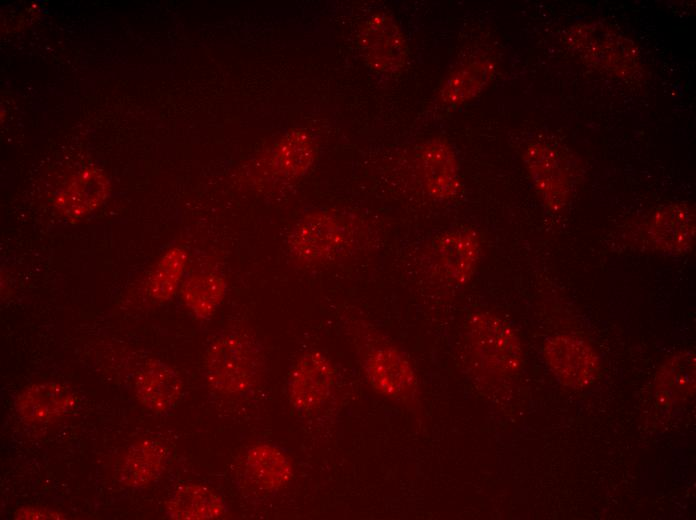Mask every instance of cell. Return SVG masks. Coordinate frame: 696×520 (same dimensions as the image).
<instances>
[{"mask_svg":"<svg viewBox=\"0 0 696 520\" xmlns=\"http://www.w3.org/2000/svg\"><path fill=\"white\" fill-rule=\"evenodd\" d=\"M358 234L344 217L319 211L302 217L289 233L287 246L298 262L320 265L335 262L356 248Z\"/></svg>","mask_w":696,"mask_h":520,"instance_id":"7a4b0ae2","label":"cell"},{"mask_svg":"<svg viewBox=\"0 0 696 520\" xmlns=\"http://www.w3.org/2000/svg\"><path fill=\"white\" fill-rule=\"evenodd\" d=\"M335 370L330 360L317 351L303 354L292 366L286 393L292 407L307 413L321 407L331 394Z\"/></svg>","mask_w":696,"mask_h":520,"instance_id":"52a82bcc","label":"cell"},{"mask_svg":"<svg viewBox=\"0 0 696 520\" xmlns=\"http://www.w3.org/2000/svg\"><path fill=\"white\" fill-rule=\"evenodd\" d=\"M695 226V208L686 203H674L655 212L648 223L646 235L656 250L670 255H684L693 247Z\"/></svg>","mask_w":696,"mask_h":520,"instance_id":"8fae6325","label":"cell"},{"mask_svg":"<svg viewBox=\"0 0 696 520\" xmlns=\"http://www.w3.org/2000/svg\"><path fill=\"white\" fill-rule=\"evenodd\" d=\"M467 337L474 358L485 372L508 376L522 366L520 338L514 328L497 315L489 312L471 315Z\"/></svg>","mask_w":696,"mask_h":520,"instance_id":"3957f363","label":"cell"},{"mask_svg":"<svg viewBox=\"0 0 696 520\" xmlns=\"http://www.w3.org/2000/svg\"><path fill=\"white\" fill-rule=\"evenodd\" d=\"M15 410L28 424L52 423L66 415L75 405L73 393L55 382L33 384L16 397Z\"/></svg>","mask_w":696,"mask_h":520,"instance_id":"4fadbf2b","label":"cell"},{"mask_svg":"<svg viewBox=\"0 0 696 520\" xmlns=\"http://www.w3.org/2000/svg\"><path fill=\"white\" fill-rule=\"evenodd\" d=\"M168 451L156 440H142L127 451L118 474L119 481L132 488L151 484L164 470Z\"/></svg>","mask_w":696,"mask_h":520,"instance_id":"d6986e66","label":"cell"},{"mask_svg":"<svg viewBox=\"0 0 696 520\" xmlns=\"http://www.w3.org/2000/svg\"><path fill=\"white\" fill-rule=\"evenodd\" d=\"M264 368V349L254 336L247 333L222 334L211 343L206 353L207 381L224 394H248L259 383Z\"/></svg>","mask_w":696,"mask_h":520,"instance_id":"6da1fadb","label":"cell"},{"mask_svg":"<svg viewBox=\"0 0 696 520\" xmlns=\"http://www.w3.org/2000/svg\"><path fill=\"white\" fill-rule=\"evenodd\" d=\"M524 161L544 205L552 211L562 209L569 199L571 180L559 152L548 144L533 143L527 147Z\"/></svg>","mask_w":696,"mask_h":520,"instance_id":"ba28073f","label":"cell"},{"mask_svg":"<svg viewBox=\"0 0 696 520\" xmlns=\"http://www.w3.org/2000/svg\"><path fill=\"white\" fill-rule=\"evenodd\" d=\"M314 155V146L310 138L301 132H296L278 145L272 165L281 175L300 176L310 167Z\"/></svg>","mask_w":696,"mask_h":520,"instance_id":"603a6c76","label":"cell"},{"mask_svg":"<svg viewBox=\"0 0 696 520\" xmlns=\"http://www.w3.org/2000/svg\"><path fill=\"white\" fill-rule=\"evenodd\" d=\"M15 519H25V520H46V519H64L65 515L61 512L51 510L48 508H39L33 506H25L19 508L14 513Z\"/></svg>","mask_w":696,"mask_h":520,"instance_id":"cb8c5ba5","label":"cell"},{"mask_svg":"<svg viewBox=\"0 0 696 520\" xmlns=\"http://www.w3.org/2000/svg\"><path fill=\"white\" fill-rule=\"evenodd\" d=\"M418 161L426 191L438 200H452L461 189L459 164L450 143L443 137L426 141Z\"/></svg>","mask_w":696,"mask_h":520,"instance_id":"30bf717a","label":"cell"},{"mask_svg":"<svg viewBox=\"0 0 696 520\" xmlns=\"http://www.w3.org/2000/svg\"><path fill=\"white\" fill-rule=\"evenodd\" d=\"M187 253L182 247H172L159 259L151 272L147 290L151 297L168 300L177 291L185 270Z\"/></svg>","mask_w":696,"mask_h":520,"instance_id":"7402d4cb","label":"cell"},{"mask_svg":"<svg viewBox=\"0 0 696 520\" xmlns=\"http://www.w3.org/2000/svg\"><path fill=\"white\" fill-rule=\"evenodd\" d=\"M109 190V180L102 170L85 168L55 197L54 205L66 218L80 219L99 207Z\"/></svg>","mask_w":696,"mask_h":520,"instance_id":"9a60e30c","label":"cell"},{"mask_svg":"<svg viewBox=\"0 0 696 520\" xmlns=\"http://www.w3.org/2000/svg\"><path fill=\"white\" fill-rule=\"evenodd\" d=\"M569 44L584 61L619 76H630L638 68V53L627 38L599 24L573 27Z\"/></svg>","mask_w":696,"mask_h":520,"instance_id":"5b68a950","label":"cell"},{"mask_svg":"<svg viewBox=\"0 0 696 520\" xmlns=\"http://www.w3.org/2000/svg\"><path fill=\"white\" fill-rule=\"evenodd\" d=\"M544 359L565 386L585 388L598 377L600 359L593 346L575 335L549 337L543 346Z\"/></svg>","mask_w":696,"mask_h":520,"instance_id":"8992f818","label":"cell"},{"mask_svg":"<svg viewBox=\"0 0 696 520\" xmlns=\"http://www.w3.org/2000/svg\"><path fill=\"white\" fill-rule=\"evenodd\" d=\"M656 398L665 407H673L695 391V353L682 351L664 362L656 375Z\"/></svg>","mask_w":696,"mask_h":520,"instance_id":"e0dca14e","label":"cell"},{"mask_svg":"<svg viewBox=\"0 0 696 520\" xmlns=\"http://www.w3.org/2000/svg\"><path fill=\"white\" fill-rule=\"evenodd\" d=\"M228 511L226 502L199 484L179 486L166 503V515L176 520L218 519Z\"/></svg>","mask_w":696,"mask_h":520,"instance_id":"ac0fdd59","label":"cell"},{"mask_svg":"<svg viewBox=\"0 0 696 520\" xmlns=\"http://www.w3.org/2000/svg\"><path fill=\"white\" fill-rule=\"evenodd\" d=\"M364 369L372 387L387 397H406L415 387V374L407 359L393 347H378L365 358Z\"/></svg>","mask_w":696,"mask_h":520,"instance_id":"7c38bea8","label":"cell"},{"mask_svg":"<svg viewBox=\"0 0 696 520\" xmlns=\"http://www.w3.org/2000/svg\"><path fill=\"white\" fill-rule=\"evenodd\" d=\"M245 476L254 487L274 492L292 476V465L282 449L270 444L248 450L244 461Z\"/></svg>","mask_w":696,"mask_h":520,"instance_id":"2e32d148","label":"cell"},{"mask_svg":"<svg viewBox=\"0 0 696 520\" xmlns=\"http://www.w3.org/2000/svg\"><path fill=\"white\" fill-rule=\"evenodd\" d=\"M183 390L179 374L160 360H148L137 372L135 391L138 400L156 413H166L178 403Z\"/></svg>","mask_w":696,"mask_h":520,"instance_id":"5bb4252c","label":"cell"},{"mask_svg":"<svg viewBox=\"0 0 696 520\" xmlns=\"http://www.w3.org/2000/svg\"><path fill=\"white\" fill-rule=\"evenodd\" d=\"M494 62L477 58L457 68L443 81L438 99L447 106H459L476 97L493 77Z\"/></svg>","mask_w":696,"mask_h":520,"instance_id":"ffe728a7","label":"cell"},{"mask_svg":"<svg viewBox=\"0 0 696 520\" xmlns=\"http://www.w3.org/2000/svg\"><path fill=\"white\" fill-rule=\"evenodd\" d=\"M481 256L479 233L472 227L451 229L437 236L429 249L430 269L441 282L462 286L474 276Z\"/></svg>","mask_w":696,"mask_h":520,"instance_id":"277c9868","label":"cell"},{"mask_svg":"<svg viewBox=\"0 0 696 520\" xmlns=\"http://www.w3.org/2000/svg\"><path fill=\"white\" fill-rule=\"evenodd\" d=\"M359 40L365 59L375 71L396 73L405 65L408 46L391 17L377 14L369 18L361 28Z\"/></svg>","mask_w":696,"mask_h":520,"instance_id":"9c48e42d","label":"cell"},{"mask_svg":"<svg viewBox=\"0 0 696 520\" xmlns=\"http://www.w3.org/2000/svg\"><path fill=\"white\" fill-rule=\"evenodd\" d=\"M226 293L225 279L216 273H196L182 285L185 305L199 318L211 317Z\"/></svg>","mask_w":696,"mask_h":520,"instance_id":"44dd1931","label":"cell"}]
</instances>
